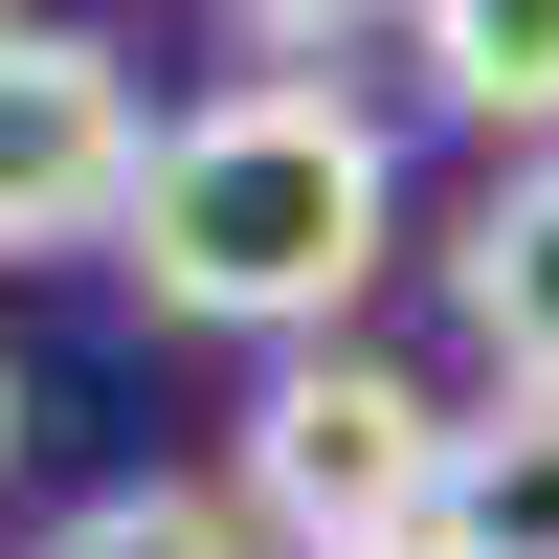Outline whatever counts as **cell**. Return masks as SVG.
<instances>
[{
  "mask_svg": "<svg viewBox=\"0 0 559 559\" xmlns=\"http://www.w3.org/2000/svg\"><path fill=\"white\" fill-rule=\"evenodd\" d=\"M381 247H403V157H381V112H358V90H313V68L202 90V112L157 134V179H134V224H112V269H134L157 313L269 336V358L336 336Z\"/></svg>",
  "mask_w": 559,
  "mask_h": 559,
  "instance_id": "cell-1",
  "label": "cell"
},
{
  "mask_svg": "<svg viewBox=\"0 0 559 559\" xmlns=\"http://www.w3.org/2000/svg\"><path fill=\"white\" fill-rule=\"evenodd\" d=\"M247 515L292 537V559H403V537L448 515V403L403 381V358H358V336L269 358V403H247Z\"/></svg>",
  "mask_w": 559,
  "mask_h": 559,
  "instance_id": "cell-2",
  "label": "cell"
},
{
  "mask_svg": "<svg viewBox=\"0 0 559 559\" xmlns=\"http://www.w3.org/2000/svg\"><path fill=\"white\" fill-rule=\"evenodd\" d=\"M134 179H157V112L90 23H0V247H112Z\"/></svg>",
  "mask_w": 559,
  "mask_h": 559,
  "instance_id": "cell-3",
  "label": "cell"
},
{
  "mask_svg": "<svg viewBox=\"0 0 559 559\" xmlns=\"http://www.w3.org/2000/svg\"><path fill=\"white\" fill-rule=\"evenodd\" d=\"M448 292H471L492 381H559V157H515V179L471 202V247H448Z\"/></svg>",
  "mask_w": 559,
  "mask_h": 559,
  "instance_id": "cell-4",
  "label": "cell"
},
{
  "mask_svg": "<svg viewBox=\"0 0 559 559\" xmlns=\"http://www.w3.org/2000/svg\"><path fill=\"white\" fill-rule=\"evenodd\" d=\"M426 559H559V381H515L492 426H448V515Z\"/></svg>",
  "mask_w": 559,
  "mask_h": 559,
  "instance_id": "cell-5",
  "label": "cell"
},
{
  "mask_svg": "<svg viewBox=\"0 0 559 559\" xmlns=\"http://www.w3.org/2000/svg\"><path fill=\"white\" fill-rule=\"evenodd\" d=\"M403 45H426L448 112H492V134H537V157H559V0H426Z\"/></svg>",
  "mask_w": 559,
  "mask_h": 559,
  "instance_id": "cell-6",
  "label": "cell"
},
{
  "mask_svg": "<svg viewBox=\"0 0 559 559\" xmlns=\"http://www.w3.org/2000/svg\"><path fill=\"white\" fill-rule=\"evenodd\" d=\"M45 559H247V537H224V492H157V471H134V492H90Z\"/></svg>",
  "mask_w": 559,
  "mask_h": 559,
  "instance_id": "cell-7",
  "label": "cell"
},
{
  "mask_svg": "<svg viewBox=\"0 0 559 559\" xmlns=\"http://www.w3.org/2000/svg\"><path fill=\"white\" fill-rule=\"evenodd\" d=\"M247 45H292V68H336V45H381V23H426V0H224Z\"/></svg>",
  "mask_w": 559,
  "mask_h": 559,
  "instance_id": "cell-8",
  "label": "cell"
},
{
  "mask_svg": "<svg viewBox=\"0 0 559 559\" xmlns=\"http://www.w3.org/2000/svg\"><path fill=\"white\" fill-rule=\"evenodd\" d=\"M0 471H23V381H0Z\"/></svg>",
  "mask_w": 559,
  "mask_h": 559,
  "instance_id": "cell-9",
  "label": "cell"
},
{
  "mask_svg": "<svg viewBox=\"0 0 559 559\" xmlns=\"http://www.w3.org/2000/svg\"><path fill=\"white\" fill-rule=\"evenodd\" d=\"M403 559H426V537H403Z\"/></svg>",
  "mask_w": 559,
  "mask_h": 559,
  "instance_id": "cell-10",
  "label": "cell"
}]
</instances>
